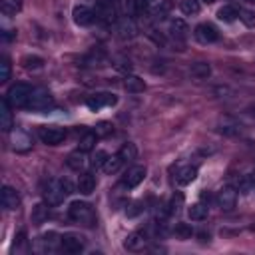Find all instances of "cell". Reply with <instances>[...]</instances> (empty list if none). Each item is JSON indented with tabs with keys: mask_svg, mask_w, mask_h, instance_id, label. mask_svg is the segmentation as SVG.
<instances>
[{
	"mask_svg": "<svg viewBox=\"0 0 255 255\" xmlns=\"http://www.w3.org/2000/svg\"><path fill=\"white\" fill-rule=\"evenodd\" d=\"M12 148L16 152H28L32 148V138L24 130H14L12 132Z\"/></svg>",
	"mask_w": 255,
	"mask_h": 255,
	"instance_id": "5bb4252c",
	"label": "cell"
},
{
	"mask_svg": "<svg viewBox=\"0 0 255 255\" xmlns=\"http://www.w3.org/2000/svg\"><path fill=\"white\" fill-rule=\"evenodd\" d=\"M60 245H62V249L68 251V253H80V251H84V247H86V239H84V235H80V233H64V235L60 237Z\"/></svg>",
	"mask_w": 255,
	"mask_h": 255,
	"instance_id": "ba28073f",
	"label": "cell"
},
{
	"mask_svg": "<svg viewBox=\"0 0 255 255\" xmlns=\"http://www.w3.org/2000/svg\"><path fill=\"white\" fill-rule=\"evenodd\" d=\"M20 64L26 68V70H38V68H42L44 66V58H40V56H24L22 60H20Z\"/></svg>",
	"mask_w": 255,
	"mask_h": 255,
	"instance_id": "d6a6232c",
	"label": "cell"
},
{
	"mask_svg": "<svg viewBox=\"0 0 255 255\" xmlns=\"http://www.w3.org/2000/svg\"><path fill=\"white\" fill-rule=\"evenodd\" d=\"M170 32H172V36H174V38H178V40H186V38H188L190 28H188V24H186L182 18H174V20L170 22Z\"/></svg>",
	"mask_w": 255,
	"mask_h": 255,
	"instance_id": "44dd1931",
	"label": "cell"
},
{
	"mask_svg": "<svg viewBox=\"0 0 255 255\" xmlns=\"http://www.w3.org/2000/svg\"><path fill=\"white\" fill-rule=\"evenodd\" d=\"M38 138L46 146H58L66 140V130L64 128H58V126H42L38 130Z\"/></svg>",
	"mask_w": 255,
	"mask_h": 255,
	"instance_id": "5b68a950",
	"label": "cell"
},
{
	"mask_svg": "<svg viewBox=\"0 0 255 255\" xmlns=\"http://www.w3.org/2000/svg\"><path fill=\"white\" fill-rule=\"evenodd\" d=\"M193 36H195V40H197L199 44H213V42H217L219 32H217V28H215L213 24L203 22V24H197V26H195Z\"/></svg>",
	"mask_w": 255,
	"mask_h": 255,
	"instance_id": "52a82bcc",
	"label": "cell"
},
{
	"mask_svg": "<svg viewBox=\"0 0 255 255\" xmlns=\"http://www.w3.org/2000/svg\"><path fill=\"white\" fill-rule=\"evenodd\" d=\"M48 215H50V209H48V203H38L34 209H32V221L36 223V225H40V223H44L46 219H48Z\"/></svg>",
	"mask_w": 255,
	"mask_h": 255,
	"instance_id": "f546056e",
	"label": "cell"
},
{
	"mask_svg": "<svg viewBox=\"0 0 255 255\" xmlns=\"http://www.w3.org/2000/svg\"><path fill=\"white\" fill-rule=\"evenodd\" d=\"M148 245V237L146 233L142 231H132V233H128V237L124 239V247L128 251H132V253H138V251H144Z\"/></svg>",
	"mask_w": 255,
	"mask_h": 255,
	"instance_id": "7c38bea8",
	"label": "cell"
},
{
	"mask_svg": "<svg viewBox=\"0 0 255 255\" xmlns=\"http://www.w3.org/2000/svg\"><path fill=\"white\" fill-rule=\"evenodd\" d=\"M76 188H78V191H80L82 195H90V193H94V190H96V178H94L90 172H84V174H80Z\"/></svg>",
	"mask_w": 255,
	"mask_h": 255,
	"instance_id": "e0dca14e",
	"label": "cell"
},
{
	"mask_svg": "<svg viewBox=\"0 0 255 255\" xmlns=\"http://www.w3.org/2000/svg\"><path fill=\"white\" fill-rule=\"evenodd\" d=\"M239 20H241L247 28H253V26H255V14H253L251 10H243V8H241V10H239Z\"/></svg>",
	"mask_w": 255,
	"mask_h": 255,
	"instance_id": "60d3db41",
	"label": "cell"
},
{
	"mask_svg": "<svg viewBox=\"0 0 255 255\" xmlns=\"http://www.w3.org/2000/svg\"><path fill=\"white\" fill-rule=\"evenodd\" d=\"M172 10V2L170 0H160V4H158V8L152 12L154 14V18L156 20H164L166 16H168V12Z\"/></svg>",
	"mask_w": 255,
	"mask_h": 255,
	"instance_id": "d590c367",
	"label": "cell"
},
{
	"mask_svg": "<svg viewBox=\"0 0 255 255\" xmlns=\"http://www.w3.org/2000/svg\"><path fill=\"white\" fill-rule=\"evenodd\" d=\"M122 10L128 18L138 16V0H122Z\"/></svg>",
	"mask_w": 255,
	"mask_h": 255,
	"instance_id": "e575fe53",
	"label": "cell"
},
{
	"mask_svg": "<svg viewBox=\"0 0 255 255\" xmlns=\"http://www.w3.org/2000/svg\"><path fill=\"white\" fill-rule=\"evenodd\" d=\"M124 88H126V92H130V94H142V92L146 90V82H144L140 76L126 74V78H124Z\"/></svg>",
	"mask_w": 255,
	"mask_h": 255,
	"instance_id": "2e32d148",
	"label": "cell"
},
{
	"mask_svg": "<svg viewBox=\"0 0 255 255\" xmlns=\"http://www.w3.org/2000/svg\"><path fill=\"white\" fill-rule=\"evenodd\" d=\"M180 8H182V12H184V14L191 16V14H197V12H199L201 4H199V0H182Z\"/></svg>",
	"mask_w": 255,
	"mask_h": 255,
	"instance_id": "836d02e7",
	"label": "cell"
},
{
	"mask_svg": "<svg viewBox=\"0 0 255 255\" xmlns=\"http://www.w3.org/2000/svg\"><path fill=\"white\" fill-rule=\"evenodd\" d=\"M68 217L76 223H82V225H94V221H96L94 209L86 201H72L68 207Z\"/></svg>",
	"mask_w": 255,
	"mask_h": 255,
	"instance_id": "7a4b0ae2",
	"label": "cell"
},
{
	"mask_svg": "<svg viewBox=\"0 0 255 255\" xmlns=\"http://www.w3.org/2000/svg\"><path fill=\"white\" fill-rule=\"evenodd\" d=\"M217 132L223 134V136H239L243 130H241V124L237 122H231V120H223L217 128Z\"/></svg>",
	"mask_w": 255,
	"mask_h": 255,
	"instance_id": "cb8c5ba5",
	"label": "cell"
},
{
	"mask_svg": "<svg viewBox=\"0 0 255 255\" xmlns=\"http://www.w3.org/2000/svg\"><path fill=\"white\" fill-rule=\"evenodd\" d=\"M136 26H134V22H132V18H124V20H120V24H118V36L122 38V40H132L134 36H136Z\"/></svg>",
	"mask_w": 255,
	"mask_h": 255,
	"instance_id": "ffe728a7",
	"label": "cell"
},
{
	"mask_svg": "<svg viewBox=\"0 0 255 255\" xmlns=\"http://www.w3.org/2000/svg\"><path fill=\"white\" fill-rule=\"evenodd\" d=\"M74 191V186L70 180H52L44 190V201L48 205H60L64 197H68Z\"/></svg>",
	"mask_w": 255,
	"mask_h": 255,
	"instance_id": "6da1fadb",
	"label": "cell"
},
{
	"mask_svg": "<svg viewBox=\"0 0 255 255\" xmlns=\"http://www.w3.org/2000/svg\"><path fill=\"white\" fill-rule=\"evenodd\" d=\"M30 94H32V88L28 84H14L10 86V90L6 92V102L12 106V108H26L28 106V100H30Z\"/></svg>",
	"mask_w": 255,
	"mask_h": 255,
	"instance_id": "3957f363",
	"label": "cell"
},
{
	"mask_svg": "<svg viewBox=\"0 0 255 255\" xmlns=\"http://www.w3.org/2000/svg\"><path fill=\"white\" fill-rule=\"evenodd\" d=\"M2 207L4 209H8V211H12V209H18V205H20V197H18V193H16V190H12L10 186H4L2 188Z\"/></svg>",
	"mask_w": 255,
	"mask_h": 255,
	"instance_id": "9a60e30c",
	"label": "cell"
},
{
	"mask_svg": "<svg viewBox=\"0 0 255 255\" xmlns=\"http://www.w3.org/2000/svg\"><path fill=\"white\" fill-rule=\"evenodd\" d=\"M114 68L118 70V72H124V74H130L132 72V62L128 60V58H118L116 62H114Z\"/></svg>",
	"mask_w": 255,
	"mask_h": 255,
	"instance_id": "b9f144b4",
	"label": "cell"
},
{
	"mask_svg": "<svg viewBox=\"0 0 255 255\" xmlns=\"http://www.w3.org/2000/svg\"><path fill=\"white\" fill-rule=\"evenodd\" d=\"M10 104L6 102V98L0 102V128L4 132H10L12 130V112H10Z\"/></svg>",
	"mask_w": 255,
	"mask_h": 255,
	"instance_id": "ac0fdd59",
	"label": "cell"
},
{
	"mask_svg": "<svg viewBox=\"0 0 255 255\" xmlns=\"http://www.w3.org/2000/svg\"><path fill=\"white\" fill-rule=\"evenodd\" d=\"M144 211V207H142V201H136L134 205H132V209H128L126 213H128V217H136L138 213H142Z\"/></svg>",
	"mask_w": 255,
	"mask_h": 255,
	"instance_id": "7bdbcfd3",
	"label": "cell"
},
{
	"mask_svg": "<svg viewBox=\"0 0 255 255\" xmlns=\"http://www.w3.org/2000/svg\"><path fill=\"white\" fill-rule=\"evenodd\" d=\"M188 215L191 221H203L207 217V205L203 203H193L190 209H188Z\"/></svg>",
	"mask_w": 255,
	"mask_h": 255,
	"instance_id": "f1b7e54d",
	"label": "cell"
},
{
	"mask_svg": "<svg viewBox=\"0 0 255 255\" xmlns=\"http://www.w3.org/2000/svg\"><path fill=\"white\" fill-rule=\"evenodd\" d=\"M235 203H237V190L231 188V186H223L217 191V205L223 211H229V209L235 207Z\"/></svg>",
	"mask_w": 255,
	"mask_h": 255,
	"instance_id": "8fae6325",
	"label": "cell"
},
{
	"mask_svg": "<svg viewBox=\"0 0 255 255\" xmlns=\"http://www.w3.org/2000/svg\"><path fill=\"white\" fill-rule=\"evenodd\" d=\"M100 138H106V136H110L112 132H114V126L110 124V122H100L98 126H96V130H94Z\"/></svg>",
	"mask_w": 255,
	"mask_h": 255,
	"instance_id": "ab89813d",
	"label": "cell"
},
{
	"mask_svg": "<svg viewBox=\"0 0 255 255\" xmlns=\"http://www.w3.org/2000/svg\"><path fill=\"white\" fill-rule=\"evenodd\" d=\"M10 72H12L10 60L6 56H2L0 58V82H8L10 80Z\"/></svg>",
	"mask_w": 255,
	"mask_h": 255,
	"instance_id": "8d00e7d4",
	"label": "cell"
},
{
	"mask_svg": "<svg viewBox=\"0 0 255 255\" xmlns=\"http://www.w3.org/2000/svg\"><path fill=\"white\" fill-rule=\"evenodd\" d=\"M66 164H68V168H70V170L80 172V170L86 166V152H82V150L72 152V154L66 158Z\"/></svg>",
	"mask_w": 255,
	"mask_h": 255,
	"instance_id": "7402d4cb",
	"label": "cell"
},
{
	"mask_svg": "<svg viewBox=\"0 0 255 255\" xmlns=\"http://www.w3.org/2000/svg\"><path fill=\"white\" fill-rule=\"evenodd\" d=\"M0 8L4 14H16L22 8V0H0Z\"/></svg>",
	"mask_w": 255,
	"mask_h": 255,
	"instance_id": "1f68e13d",
	"label": "cell"
},
{
	"mask_svg": "<svg viewBox=\"0 0 255 255\" xmlns=\"http://www.w3.org/2000/svg\"><path fill=\"white\" fill-rule=\"evenodd\" d=\"M197 178V168L195 166H186L176 174V184L178 186H190Z\"/></svg>",
	"mask_w": 255,
	"mask_h": 255,
	"instance_id": "d6986e66",
	"label": "cell"
},
{
	"mask_svg": "<svg viewBox=\"0 0 255 255\" xmlns=\"http://www.w3.org/2000/svg\"><path fill=\"white\" fill-rule=\"evenodd\" d=\"M190 74L193 78H197V80H205V78L211 76V66L207 62H195V64H191Z\"/></svg>",
	"mask_w": 255,
	"mask_h": 255,
	"instance_id": "d4e9b609",
	"label": "cell"
},
{
	"mask_svg": "<svg viewBox=\"0 0 255 255\" xmlns=\"http://www.w3.org/2000/svg\"><path fill=\"white\" fill-rule=\"evenodd\" d=\"M174 235H176L178 239L186 241V239H190V237L193 235V227H191L190 223L180 221V223H176V227H174Z\"/></svg>",
	"mask_w": 255,
	"mask_h": 255,
	"instance_id": "4dcf8cb0",
	"label": "cell"
},
{
	"mask_svg": "<svg viewBox=\"0 0 255 255\" xmlns=\"http://www.w3.org/2000/svg\"><path fill=\"white\" fill-rule=\"evenodd\" d=\"M52 106H54L52 94H50L46 88H36V90H32L26 108H28V110H34V112H44V110H48V108H52Z\"/></svg>",
	"mask_w": 255,
	"mask_h": 255,
	"instance_id": "277c9868",
	"label": "cell"
},
{
	"mask_svg": "<svg viewBox=\"0 0 255 255\" xmlns=\"http://www.w3.org/2000/svg\"><path fill=\"white\" fill-rule=\"evenodd\" d=\"M239 16V12H237V8L235 6H231V4H225V6H221L219 10H217V18L221 20V22H233L235 18Z\"/></svg>",
	"mask_w": 255,
	"mask_h": 255,
	"instance_id": "83f0119b",
	"label": "cell"
},
{
	"mask_svg": "<svg viewBox=\"0 0 255 255\" xmlns=\"http://www.w3.org/2000/svg\"><path fill=\"white\" fill-rule=\"evenodd\" d=\"M182 203H184V195H182V193H174V197H172V201H170V205H168V213H170V215L180 213Z\"/></svg>",
	"mask_w": 255,
	"mask_h": 255,
	"instance_id": "f35d334b",
	"label": "cell"
},
{
	"mask_svg": "<svg viewBox=\"0 0 255 255\" xmlns=\"http://www.w3.org/2000/svg\"><path fill=\"white\" fill-rule=\"evenodd\" d=\"M116 102H118L116 94H112V92H98V94H92V96L86 100V106H88L92 112H98L100 108H104V106H114Z\"/></svg>",
	"mask_w": 255,
	"mask_h": 255,
	"instance_id": "9c48e42d",
	"label": "cell"
},
{
	"mask_svg": "<svg viewBox=\"0 0 255 255\" xmlns=\"http://www.w3.org/2000/svg\"><path fill=\"white\" fill-rule=\"evenodd\" d=\"M146 168L144 166H134V168H130L126 174H124V178H122V184L128 188V190H134V188H138L142 182H144V178H146Z\"/></svg>",
	"mask_w": 255,
	"mask_h": 255,
	"instance_id": "30bf717a",
	"label": "cell"
},
{
	"mask_svg": "<svg viewBox=\"0 0 255 255\" xmlns=\"http://www.w3.org/2000/svg\"><path fill=\"white\" fill-rule=\"evenodd\" d=\"M120 158H122V162L124 164H132L136 158H138V148H136V144H132V142H126L122 148H120Z\"/></svg>",
	"mask_w": 255,
	"mask_h": 255,
	"instance_id": "603a6c76",
	"label": "cell"
},
{
	"mask_svg": "<svg viewBox=\"0 0 255 255\" xmlns=\"http://www.w3.org/2000/svg\"><path fill=\"white\" fill-rule=\"evenodd\" d=\"M96 18L102 20L104 24H110L116 20V14H118V6H116V0H98L96 4Z\"/></svg>",
	"mask_w": 255,
	"mask_h": 255,
	"instance_id": "8992f818",
	"label": "cell"
},
{
	"mask_svg": "<svg viewBox=\"0 0 255 255\" xmlns=\"http://www.w3.org/2000/svg\"><path fill=\"white\" fill-rule=\"evenodd\" d=\"M106 160H108V154H106L104 150H98V152H94V154H92V158H90V166H92L94 170H98V168H102V166L106 164Z\"/></svg>",
	"mask_w": 255,
	"mask_h": 255,
	"instance_id": "74e56055",
	"label": "cell"
},
{
	"mask_svg": "<svg viewBox=\"0 0 255 255\" xmlns=\"http://www.w3.org/2000/svg\"><path fill=\"white\" fill-rule=\"evenodd\" d=\"M72 16H74V22H76L78 26H90V24H94V20H96V12H94L92 8H88V6H84V4L74 6Z\"/></svg>",
	"mask_w": 255,
	"mask_h": 255,
	"instance_id": "4fadbf2b",
	"label": "cell"
},
{
	"mask_svg": "<svg viewBox=\"0 0 255 255\" xmlns=\"http://www.w3.org/2000/svg\"><path fill=\"white\" fill-rule=\"evenodd\" d=\"M122 158H120V154H116V156H108V160H106V164L102 166V170L108 174V176H114V174H118L120 172V168H122Z\"/></svg>",
	"mask_w": 255,
	"mask_h": 255,
	"instance_id": "4316f807",
	"label": "cell"
},
{
	"mask_svg": "<svg viewBox=\"0 0 255 255\" xmlns=\"http://www.w3.org/2000/svg\"><path fill=\"white\" fill-rule=\"evenodd\" d=\"M205 4H213V2H217V0H203Z\"/></svg>",
	"mask_w": 255,
	"mask_h": 255,
	"instance_id": "ee69618b",
	"label": "cell"
},
{
	"mask_svg": "<svg viewBox=\"0 0 255 255\" xmlns=\"http://www.w3.org/2000/svg\"><path fill=\"white\" fill-rule=\"evenodd\" d=\"M98 134L96 132H86L82 138H80V142H78V150H82V152H92L94 150V146H96V142H98Z\"/></svg>",
	"mask_w": 255,
	"mask_h": 255,
	"instance_id": "484cf974",
	"label": "cell"
},
{
	"mask_svg": "<svg viewBox=\"0 0 255 255\" xmlns=\"http://www.w3.org/2000/svg\"><path fill=\"white\" fill-rule=\"evenodd\" d=\"M243 2H247V4H255V0H243Z\"/></svg>",
	"mask_w": 255,
	"mask_h": 255,
	"instance_id": "f6af8a7d",
	"label": "cell"
}]
</instances>
